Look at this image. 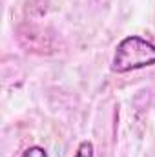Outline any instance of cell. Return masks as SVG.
Masks as SVG:
<instances>
[{"label":"cell","mask_w":155,"mask_h":157,"mask_svg":"<svg viewBox=\"0 0 155 157\" xmlns=\"http://www.w3.org/2000/svg\"><path fill=\"white\" fill-rule=\"evenodd\" d=\"M155 64V44L139 35L122 39L115 48L112 70L115 73H128L133 70L148 68Z\"/></svg>","instance_id":"1"},{"label":"cell","mask_w":155,"mask_h":157,"mask_svg":"<svg viewBox=\"0 0 155 157\" xmlns=\"http://www.w3.org/2000/svg\"><path fill=\"white\" fill-rule=\"evenodd\" d=\"M93 143L91 141H82L77 146V152L73 157H93Z\"/></svg>","instance_id":"2"},{"label":"cell","mask_w":155,"mask_h":157,"mask_svg":"<svg viewBox=\"0 0 155 157\" xmlns=\"http://www.w3.org/2000/svg\"><path fill=\"white\" fill-rule=\"evenodd\" d=\"M20 157H47V152L42 146H29L22 152Z\"/></svg>","instance_id":"3"}]
</instances>
